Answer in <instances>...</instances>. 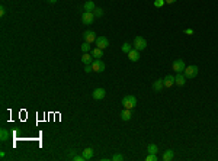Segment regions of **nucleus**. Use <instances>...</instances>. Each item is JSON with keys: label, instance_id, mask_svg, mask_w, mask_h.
Wrapping results in <instances>:
<instances>
[{"label": "nucleus", "instance_id": "nucleus-1", "mask_svg": "<svg viewBox=\"0 0 218 161\" xmlns=\"http://www.w3.org/2000/svg\"><path fill=\"white\" fill-rule=\"evenodd\" d=\"M122 106L125 107V109H132V107L137 106V99H135L132 95L125 96V97L122 99Z\"/></svg>", "mask_w": 218, "mask_h": 161}, {"label": "nucleus", "instance_id": "nucleus-2", "mask_svg": "<svg viewBox=\"0 0 218 161\" xmlns=\"http://www.w3.org/2000/svg\"><path fill=\"white\" fill-rule=\"evenodd\" d=\"M134 48L137 51H143L147 48V41H145V38H143V36H135L134 39Z\"/></svg>", "mask_w": 218, "mask_h": 161}, {"label": "nucleus", "instance_id": "nucleus-3", "mask_svg": "<svg viewBox=\"0 0 218 161\" xmlns=\"http://www.w3.org/2000/svg\"><path fill=\"white\" fill-rule=\"evenodd\" d=\"M185 77L186 78H195L196 76H198V67L196 66H189V67H186L185 68Z\"/></svg>", "mask_w": 218, "mask_h": 161}, {"label": "nucleus", "instance_id": "nucleus-4", "mask_svg": "<svg viewBox=\"0 0 218 161\" xmlns=\"http://www.w3.org/2000/svg\"><path fill=\"white\" fill-rule=\"evenodd\" d=\"M172 68H173L176 73H183L185 68H186V64H185L183 60L178 58V60H174V61H173V64H172Z\"/></svg>", "mask_w": 218, "mask_h": 161}, {"label": "nucleus", "instance_id": "nucleus-5", "mask_svg": "<svg viewBox=\"0 0 218 161\" xmlns=\"http://www.w3.org/2000/svg\"><path fill=\"white\" fill-rule=\"evenodd\" d=\"M92 68H93V71H96V73H102L105 70V62L102 61L101 58H95L93 62H92Z\"/></svg>", "mask_w": 218, "mask_h": 161}, {"label": "nucleus", "instance_id": "nucleus-6", "mask_svg": "<svg viewBox=\"0 0 218 161\" xmlns=\"http://www.w3.org/2000/svg\"><path fill=\"white\" fill-rule=\"evenodd\" d=\"M93 21H95L93 12H83V15H82V22H83V25H92Z\"/></svg>", "mask_w": 218, "mask_h": 161}, {"label": "nucleus", "instance_id": "nucleus-7", "mask_svg": "<svg viewBox=\"0 0 218 161\" xmlns=\"http://www.w3.org/2000/svg\"><path fill=\"white\" fill-rule=\"evenodd\" d=\"M95 44L98 48H101V50H105V48H108L109 47V41H108L106 36H98L95 41Z\"/></svg>", "mask_w": 218, "mask_h": 161}, {"label": "nucleus", "instance_id": "nucleus-8", "mask_svg": "<svg viewBox=\"0 0 218 161\" xmlns=\"http://www.w3.org/2000/svg\"><path fill=\"white\" fill-rule=\"evenodd\" d=\"M83 38H84V41L86 42H89V44H92V42H95L96 41V33L93 32V31H86V32L83 33Z\"/></svg>", "mask_w": 218, "mask_h": 161}, {"label": "nucleus", "instance_id": "nucleus-9", "mask_svg": "<svg viewBox=\"0 0 218 161\" xmlns=\"http://www.w3.org/2000/svg\"><path fill=\"white\" fill-rule=\"evenodd\" d=\"M105 96H106L105 89H95L93 90V93H92V97H93L95 100H102Z\"/></svg>", "mask_w": 218, "mask_h": 161}, {"label": "nucleus", "instance_id": "nucleus-10", "mask_svg": "<svg viewBox=\"0 0 218 161\" xmlns=\"http://www.w3.org/2000/svg\"><path fill=\"white\" fill-rule=\"evenodd\" d=\"M128 58L132 62H137L138 60H140V51H137L135 48H132V50L128 52Z\"/></svg>", "mask_w": 218, "mask_h": 161}, {"label": "nucleus", "instance_id": "nucleus-11", "mask_svg": "<svg viewBox=\"0 0 218 161\" xmlns=\"http://www.w3.org/2000/svg\"><path fill=\"white\" fill-rule=\"evenodd\" d=\"M185 83H186V77H185V74L178 73V76H174V84H178V86H185Z\"/></svg>", "mask_w": 218, "mask_h": 161}, {"label": "nucleus", "instance_id": "nucleus-12", "mask_svg": "<svg viewBox=\"0 0 218 161\" xmlns=\"http://www.w3.org/2000/svg\"><path fill=\"white\" fill-rule=\"evenodd\" d=\"M83 9H84V12H93L96 9L95 2H93V0H87V2L83 5Z\"/></svg>", "mask_w": 218, "mask_h": 161}, {"label": "nucleus", "instance_id": "nucleus-13", "mask_svg": "<svg viewBox=\"0 0 218 161\" xmlns=\"http://www.w3.org/2000/svg\"><path fill=\"white\" fill-rule=\"evenodd\" d=\"M93 57H92V54H89V52H84L83 57H82V62H83L84 66H87V64H92L93 62Z\"/></svg>", "mask_w": 218, "mask_h": 161}, {"label": "nucleus", "instance_id": "nucleus-14", "mask_svg": "<svg viewBox=\"0 0 218 161\" xmlns=\"http://www.w3.org/2000/svg\"><path fill=\"white\" fill-rule=\"evenodd\" d=\"M163 81H164V87H172L174 84V76L169 74V76H166V77L163 78Z\"/></svg>", "mask_w": 218, "mask_h": 161}, {"label": "nucleus", "instance_id": "nucleus-15", "mask_svg": "<svg viewBox=\"0 0 218 161\" xmlns=\"http://www.w3.org/2000/svg\"><path fill=\"white\" fill-rule=\"evenodd\" d=\"M163 87H164V81H163L162 78H159V80H156V81L153 83V90H154V92H160Z\"/></svg>", "mask_w": 218, "mask_h": 161}, {"label": "nucleus", "instance_id": "nucleus-16", "mask_svg": "<svg viewBox=\"0 0 218 161\" xmlns=\"http://www.w3.org/2000/svg\"><path fill=\"white\" fill-rule=\"evenodd\" d=\"M131 118H132L131 109H125V107H124V110L121 112V119H122V121H129Z\"/></svg>", "mask_w": 218, "mask_h": 161}, {"label": "nucleus", "instance_id": "nucleus-17", "mask_svg": "<svg viewBox=\"0 0 218 161\" xmlns=\"http://www.w3.org/2000/svg\"><path fill=\"white\" fill-rule=\"evenodd\" d=\"M90 54H92V57L93 58H102L103 57V50H101V48H93V50L90 51Z\"/></svg>", "mask_w": 218, "mask_h": 161}, {"label": "nucleus", "instance_id": "nucleus-18", "mask_svg": "<svg viewBox=\"0 0 218 161\" xmlns=\"http://www.w3.org/2000/svg\"><path fill=\"white\" fill-rule=\"evenodd\" d=\"M174 157V152L172 150H167V151H164V154H163V157H162V160L163 161H170L172 158Z\"/></svg>", "mask_w": 218, "mask_h": 161}, {"label": "nucleus", "instance_id": "nucleus-19", "mask_svg": "<svg viewBox=\"0 0 218 161\" xmlns=\"http://www.w3.org/2000/svg\"><path fill=\"white\" fill-rule=\"evenodd\" d=\"M82 155L84 157V160H90L92 157H93V150L92 148H86V150H83V154Z\"/></svg>", "mask_w": 218, "mask_h": 161}, {"label": "nucleus", "instance_id": "nucleus-20", "mask_svg": "<svg viewBox=\"0 0 218 161\" xmlns=\"http://www.w3.org/2000/svg\"><path fill=\"white\" fill-rule=\"evenodd\" d=\"M147 151H148V154H157V152H159V148H157L156 144H150L147 147Z\"/></svg>", "mask_w": 218, "mask_h": 161}, {"label": "nucleus", "instance_id": "nucleus-21", "mask_svg": "<svg viewBox=\"0 0 218 161\" xmlns=\"http://www.w3.org/2000/svg\"><path fill=\"white\" fill-rule=\"evenodd\" d=\"M0 139H2L3 142L9 139V132H7L6 129H2V132H0Z\"/></svg>", "mask_w": 218, "mask_h": 161}, {"label": "nucleus", "instance_id": "nucleus-22", "mask_svg": "<svg viewBox=\"0 0 218 161\" xmlns=\"http://www.w3.org/2000/svg\"><path fill=\"white\" fill-rule=\"evenodd\" d=\"M121 50H122V52H125V54H128L129 51L132 50V45H131V44H127V42H125V44L122 45V48H121Z\"/></svg>", "mask_w": 218, "mask_h": 161}, {"label": "nucleus", "instance_id": "nucleus-23", "mask_svg": "<svg viewBox=\"0 0 218 161\" xmlns=\"http://www.w3.org/2000/svg\"><path fill=\"white\" fill-rule=\"evenodd\" d=\"M93 15H95V17L103 16V9H98V7H96L95 10H93Z\"/></svg>", "mask_w": 218, "mask_h": 161}, {"label": "nucleus", "instance_id": "nucleus-24", "mask_svg": "<svg viewBox=\"0 0 218 161\" xmlns=\"http://www.w3.org/2000/svg\"><path fill=\"white\" fill-rule=\"evenodd\" d=\"M82 51H83V54L84 52H89L90 51V44L89 42H86V41H84V44L82 45Z\"/></svg>", "mask_w": 218, "mask_h": 161}, {"label": "nucleus", "instance_id": "nucleus-25", "mask_svg": "<svg viewBox=\"0 0 218 161\" xmlns=\"http://www.w3.org/2000/svg\"><path fill=\"white\" fill-rule=\"evenodd\" d=\"M145 160H147V161H157V160H159V157H157L156 154H148Z\"/></svg>", "mask_w": 218, "mask_h": 161}, {"label": "nucleus", "instance_id": "nucleus-26", "mask_svg": "<svg viewBox=\"0 0 218 161\" xmlns=\"http://www.w3.org/2000/svg\"><path fill=\"white\" fill-rule=\"evenodd\" d=\"M112 160L113 161H122L124 155H121V154H113V155H112Z\"/></svg>", "mask_w": 218, "mask_h": 161}, {"label": "nucleus", "instance_id": "nucleus-27", "mask_svg": "<svg viewBox=\"0 0 218 161\" xmlns=\"http://www.w3.org/2000/svg\"><path fill=\"white\" fill-rule=\"evenodd\" d=\"M164 3H166V0H154V6L156 7H162Z\"/></svg>", "mask_w": 218, "mask_h": 161}, {"label": "nucleus", "instance_id": "nucleus-28", "mask_svg": "<svg viewBox=\"0 0 218 161\" xmlns=\"http://www.w3.org/2000/svg\"><path fill=\"white\" fill-rule=\"evenodd\" d=\"M73 160H74V161H86L83 155H74V157H73Z\"/></svg>", "mask_w": 218, "mask_h": 161}, {"label": "nucleus", "instance_id": "nucleus-29", "mask_svg": "<svg viewBox=\"0 0 218 161\" xmlns=\"http://www.w3.org/2000/svg\"><path fill=\"white\" fill-rule=\"evenodd\" d=\"M84 71H86V73H90V71H93V68H92V64H87V66L84 67Z\"/></svg>", "mask_w": 218, "mask_h": 161}, {"label": "nucleus", "instance_id": "nucleus-30", "mask_svg": "<svg viewBox=\"0 0 218 161\" xmlns=\"http://www.w3.org/2000/svg\"><path fill=\"white\" fill-rule=\"evenodd\" d=\"M0 15H2V16H5L6 15V7L5 6H0Z\"/></svg>", "mask_w": 218, "mask_h": 161}, {"label": "nucleus", "instance_id": "nucleus-31", "mask_svg": "<svg viewBox=\"0 0 218 161\" xmlns=\"http://www.w3.org/2000/svg\"><path fill=\"white\" fill-rule=\"evenodd\" d=\"M166 3H169V5H173V3H176V0H166Z\"/></svg>", "mask_w": 218, "mask_h": 161}, {"label": "nucleus", "instance_id": "nucleus-32", "mask_svg": "<svg viewBox=\"0 0 218 161\" xmlns=\"http://www.w3.org/2000/svg\"><path fill=\"white\" fill-rule=\"evenodd\" d=\"M193 32V31H192V29H186V31H185V33H188V35H190V33Z\"/></svg>", "mask_w": 218, "mask_h": 161}, {"label": "nucleus", "instance_id": "nucleus-33", "mask_svg": "<svg viewBox=\"0 0 218 161\" xmlns=\"http://www.w3.org/2000/svg\"><path fill=\"white\" fill-rule=\"evenodd\" d=\"M48 2H50V3H55L57 0H48Z\"/></svg>", "mask_w": 218, "mask_h": 161}]
</instances>
